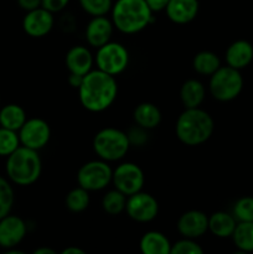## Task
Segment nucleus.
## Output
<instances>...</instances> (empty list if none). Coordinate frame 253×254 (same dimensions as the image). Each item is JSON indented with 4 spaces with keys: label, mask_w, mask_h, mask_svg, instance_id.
Segmentation results:
<instances>
[{
    "label": "nucleus",
    "mask_w": 253,
    "mask_h": 254,
    "mask_svg": "<svg viewBox=\"0 0 253 254\" xmlns=\"http://www.w3.org/2000/svg\"><path fill=\"white\" fill-rule=\"evenodd\" d=\"M19 146L20 139L16 131L1 127L0 128V156H9Z\"/></svg>",
    "instance_id": "obj_28"
},
{
    "label": "nucleus",
    "mask_w": 253,
    "mask_h": 254,
    "mask_svg": "<svg viewBox=\"0 0 253 254\" xmlns=\"http://www.w3.org/2000/svg\"><path fill=\"white\" fill-rule=\"evenodd\" d=\"M51 138V129L50 126L40 118L29 119L19 130L20 143L34 150H40L47 145Z\"/></svg>",
    "instance_id": "obj_11"
},
{
    "label": "nucleus",
    "mask_w": 253,
    "mask_h": 254,
    "mask_svg": "<svg viewBox=\"0 0 253 254\" xmlns=\"http://www.w3.org/2000/svg\"><path fill=\"white\" fill-rule=\"evenodd\" d=\"M203 250L192 238H185L171 245L170 254H202Z\"/></svg>",
    "instance_id": "obj_32"
},
{
    "label": "nucleus",
    "mask_w": 253,
    "mask_h": 254,
    "mask_svg": "<svg viewBox=\"0 0 253 254\" xmlns=\"http://www.w3.org/2000/svg\"><path fill=\"white\" fill-rule=\"evenodd\" d=\"M113 170L104 160H92L81 166L77 173V183L87 191H99L112 181Z\"/></svg>",
    "instance_id": "obj_7"
},
{
    "label": "nucleus",
    "mask_w": 253,
    "mask_h": 254,
    "mask_svg": "<svg viewBox=\"0 0 253 254\" xmlns=\"http://www.w3.org/2000/svg\"><path fill=\"white\" fill-rule=\"evenodd\" d=\"M153 20V11L145 0H117L112 6L113 25L124 34L141 31Z\"/></svg>",
    "instance_id": "obj_3"
},
{
    "label": "nucleus",
    "mask_w": 253,
    "mask_h": 254,
    "mask_svg": "<svg viewBox=\"0 0 253 254\" xmlns=\"http://www.w3.org/2000/svg\"><path fill=\"white\" fill-rule=\"evenodd\" d=\"M14 205V190L11 185L0 176V220L7 216Z\"/></svg>",
    "instance_id": "obj_29"
},
{
    "label": "nucleus",
    "mask_w": 253,
    "mask_h": 254,
    "mask_svg": "<svg viewBox=\"0 0 253 254\" xmlns=\"http://www.w3.org/2000/svg\"><path fill=\"white\" fill-rule=\"evenodd\" d=\"M192 66L197 73L211 76L221 67V61L216 54L211 51H201L193 57Z\"/></svg>",
    "instance_id": "obj_24"
},
{
    "label": "nucleus",
    "mask_w": 253,
    "mask_h": 254,
    "mask_svg": "<svg viewBox=\"0 0 253 254\" xmlns=\"http://www.w3.org/2000/svg\"><path fill=\"white\" fill-rule=\"evenodd\" d=\"M253 60V46L246 40H237L228 46L226 51V62L236 69L247 67Z\"/></svg>",
    "instance_id": "obj_18"
},
{
    "label": "nucleus",
    "mask_w": 253,
    "mask_h": 254,
    "mask_svg": "<svg viewBox=\"0 0 253 254\" xmlns=\"http://www.w3.org/2000/svg\"><path fill=\"white\" fill-rule=\"evenodd\" d=\"M26 235V223L17 216H7L0 220V247L14 248L24 240Z\"/></svg>",
    "instance_id": "obj_13"
},
{
    "label": "nucleus",
    "mask_w": 253,
    "mask_h": 254,
    "mask_svg": "<svg viewBox=\"0 0 253 254\" xmlns=\"http://www.w3.org/2000/svg\"><path fill=\"white\" fill-rule=\"evenodd\" d=\"M81 104L89 112H103L113 104L118 94V84L112 74L101 69L84 74L78 87Z\"/></svg>",
    "instance_id": "obj_1"
},
{
    "label": "nucleus",
    "mask_w": 253,
    "mask_h": 254,
    "mask_svg": "<svg viewBox=\"0 0 253 254\" xmlns=\"http://www.w3.org/2000/svg\"><path fill=\"white\" fill-rule=\"evenodd\" d=\"M42 0H17V4L21 9L26 10V11H31V10L37 9L41 6Z\"/></svg>",
    "instance_id": "obj_34"
},
{
    "label": "nucleus",
    "mask_w": 253,
    "mask_h": 254,
    "mask_svg": "<svg viewBox=\"0 0 253 254\" xmlns=\"http://www.w3.org/2000/svg\"><path fill=\"white\" fill-rule=\"evenodd\" d=\"M42 163L37 150L19 146L7 156L6 174L10 180L20 186L32 185L41 175Z\"/></svg>",
    "instance_id": "obj_4"
},
{
    "label": "nucleus",
    "mask_w": 253,
    "mask_h": 254,
    "mask_svg": "<svg viewBox=\"0 0 253 254\" xmlns=\"http://www.w3.org/2000/svg\"><path fill=\"white\" fill-rule=\"evenodd\" d=\"M82 79H83V76H79V74H74V73H69L68 77V82L72 87L78 89V87L81 86Z\"/></svg>",
    "instance_id": "obj_36"
},
{
    "label": "nucleus",
    "mask_w": 253,
    "mask_h": 254,
    "mask_svg": "<svg viewBox=\"0 0 253 254\" xmlns=\"http://www.w3.org/2000/svg\"><path fill=\"white\" fill-rule=\"evenodd\" d=\"M213 119L207 112L197 108H186L176 121V135L189 146L205 143L213 133Z\"/></svg>",
    "instance_id": "obj_2"
},
{
    "label": "nucleus",
    "mask_w": 253,
    "mask_h": 254,
    "mask_svg": "<svg viewBox=\"0 0 253 254\" xmlns=\"http://www.w3.org/2000/svg\"><path fill=\"white\" fill-rule=\"evenodd\" d=\"M236 225H237V222H236L235 216L230 215L227 212H223V211L212 213L208 217V231L213 236H216V237H232Z\"/></svg>",
    "instance_id": "obj_19"
},
{
    "label": "nucleus",
    "mask_w": 253,
    "mask_h": 254,
    "mask_svg": "<svg viewBox=\"0 0 253 254\" xmlns=\"http://www.w3.org/2000/svg\"><path fill=\"white\" fill-rule=\"evenodd\" d=\"M93 66V56L84 46H74L66 55V67L69 73L84 76Z\"/></svg>",
    "instance_id": "obj_17"
},
{
    "label": "nucleus",
    "mask_w": 253,
    "mask_h": 254,
    "mask_svg": "<svg viewBox=\"0 0 253 254\" xmlns=\"http://www.w3.org/2000/svg\"><path fill=\"white\" fill-rule=\"evenodd\" d=\"M96 64L101 71L117 76L128 67L129 54L122 44L109 41L103 46L98 47Z\"/></svg>",
    "instance_id": "obj_8"
},
{
    "label": "nucleus",
    "mask_w": 253,
    "mask_h": 254,
    "mask_svg": "<svg viewBox=\"0 0 253 254\" xmlns=\"http://www.w3.org/2000/svg\"><path fill=\"white\" fill-rule=\"evenodd\" d=\"M134 121L140 128L153 129L160 124L161 113L155 104L144 102L134 109Z\"/></svg>",
    "instance_id": "obj_22"
},
{
    "label": "nucleus",
    "mask_w": 253,
    "mask_h": 254,
    "mask_svg": "<svg viewBox=\"0 0 253 254\" xmlns=\"http://www.w3.org/2000/svg\"><path fill=\"white\" fill-rule=\"evenodd\" d=\"M243 88V78L240 69L231 66L220 67L210 78V92L215 99L228 102L240 96Z\"/></svg>",
    "instance_id": "obj_6"
},
{
    "label": "nucleus",
    "mask_w": 253,
    "mask_h": 254,
    "mask_svg": "<svg viewBox=\"0 0 253 254\" xmlns=\"http://www.w3.org/2000/svg\"><path fill=\"white\" fill-rule=\"evenodd\" d=\"M82 9L92 16H103L113 6L112 0H79Z\"/></svg>",
    "instance_id": "obj_31"
},
{
    "label": "nucleus",
    "mask_w": 253,
    "mask_h": 254,
    "mask_svg": "<svg viewBox=\"0 0 253 254\" xmlns=\"http://www.w3.org/2000/svg\"><path fill=\"white\" fill-rule=\"evenodd\" d=\"M35 254H55V251L51 250V248H39V250H36L34 252Z\"/></svg>",
    "instance_id": "obj_38"
},
{
    "label": "nucleus",
    "mask_w": 253,
    "mask_h": 254,
    "mask_svg": "<svg viewBox=\"0 0 253 254\" xmlns=\"http://www.w3.org/2000/svg\"><path fill=\"white\" fill-rule=\"evenodd\" d=\"M233 216L238 222H253V197L240 198L233 207Z\"/></svg>",
    "instance_id": "obj_30"
},
{
    "label": "nucleus",
    "mask_w": 253,
    "mask_h": 254,
    "mask_svg": "<svg viewBox=\"0 0 253 254\" xmlns=\"http://www.w3.org/2000/svg\"><path fill=\"white\" fill-rule=\"evenodd\" d=\"M129 146V135L117 128L102 129L93 139L94 151L104 161L121 160L126 155Z\"/></svg>",
    "instance_id": "obj_5"
},
{
    "label": "nucleus",
    "mask_w": 253,
    "mask_h": 254,
    "mask_svg": "<svg viewBox=\"0 0 253 254\" xmlns=\"http://www.w3.org/2000/svg\"><path fill=\"white\" fill-rule=\"evenodd\" d=\"M178 230L183 237L195 240L208 231V217L202 211H188L179 218Z\"/></svg>",
    "instance_id": "obj_14"
},
{
    "label": "nucleus",
    "mask_w": 253,
    "mask_h": 254,
    "mask_svg": "<svg viewBox=\"0 0 253 254\" xmlns=\"http://www.w3.org/2000/svg\"><path fill=\"white\" fill-rule=\"evenodd\" d=\"M126 211V215L136 222H150L158 216L159 203L153 195L139 191L128 196Z\"/></svg>",
    "instance_id": "obj_10"
},
{
    "label": "nucleus",
    "mask_w": 253,
    "mask_h": 254,
    "mask_svg": "<svg viewBox=\"0 0 253 254\" xmlns=\"http://www.w3.org/2000/svg\"><path fill=\"white\" fill-rule=\"evenodd\" d=\"M68 1L69 0H42L41 6L54 14V12H59L63 10L68 4Z\"/></svg>",
    "instance_id": "obj_33"
},
{
    "label": "nucleus",
    "mask_w": 253,
    "mask_h": 254,
    "mask_svg": "<svg viewBox=\"0 0 253 254\" xmlns=\"http://www.w3.org/2000/svg\"><path fill=\"white\" fill-rule=\"evenodd\" d=\"M113 21L107 19L106 16H93V19L88 22L86 29V40L91 46L98 47L103 46L107 42L111 41L113 34Z\"/></svg>",
    "instance_id": "obj_15"
},
{
    "label": "nucleus",
    "mask_w": 253,
    "mask_h": 254,
    "mask_svg": "<svg viewBox=\"0 0 253 254\" xmlns=\"http://www.w3.org/2000/svg\"><path fill=\"white\" fill-rule=\"evenodd\" d=\"M26 122L25 111L17 104H7L0 111V126L11 130H20Z\"/></svg>",
    "instance_id": "obj_23"
},
{
    "label": "nucleus",
    "mask_w": 253,
    "mask_h": 254,
    "mask_svg": "<svg viewBox=\"0 0 253 254\" xmlns=\"http://www.w3.org/2000/svg\"><path fill=\"white\" fill-rule=\"evenodd\" d=\"M54 26V15L45 7L27 11L22 20L24 31L31 37H42L49 34Z\"/></svg>",
    "instance_id": "obj_12"
},
{
    "label": "nucleus",
    "mask_w": 253,
    "mask_h": 254,
    "mask_svg": "<svg viewBox=\"0 0 253 254\" xmlns=\"http://www.w3.org/2000/svg\"><path fill=\"white\" fill-rule=\"evenodd\" d=\"M235 246L243 253L253 252V222H238L232 233Z\"/></svg>",
    "instance_id": "obj_25"
},
{
    "label": "nucleus",
    "mask_w": 253,
    "mask_h": 254,
    "mask_svg": "<svg viewBox=\"0 0 253 254\" xmlns=\"http://www.w3.org/2000/svg\"><path fill=\"white\" fill-rule=\"evenodd\" d=\"M166 15L175 24H188L198 12V0H169Z\"/></svg>",
    "instance_id": "obj_16"
},
{
    "label": "nucleus",
    "mask_w": 253,
    "mask_h": 254,
    "mask_svg": "<svg viewBox=\"0 0 253 254\" xmlns=\"http://www.w3.org/2000/svg\"><path fill=\"white\" fill-rule=\"evenodd\" d=\"M89 205V191L83 188H76L68 192L66 197V206L71 212H83Z\"/></svg>",
    "instance_id": "obj_27"
},
{
    "label": "nucleus",
    "mask_w": 253,
    "mask_h": 254,
    "mask_svg": "<svg viewBox=\"0 0 253 254\" xmlns=\"http://www.w3.org/2000/svg\"><path fill=\"white\" fill-rule=\"evenodd\" d=\"M126 196L123 192L116 190H112L104 195L102 200V207L107 213L112 216L119 215L126 210Z\"/></svg>",
    "instance_id": "obj_26"
},
{
    "label": "nucleus",
    "mask_w": 253,
    "mask_h": 254,
    "mask_svg": "<svg viewBox=\"0 0 253 254\" xmlns=\"http://www.w3.org/2000/svg\"><path fill=\"white\" fill-rule=\"evenodd\" d=\"M112 181L117 190L128 197L141 191L144 185V173L136 164L123 163L113 171Z\"/></svg>",
    "instance_id": "obj_9"
},
{
    "label": "nucleus",
    "mask_w": 253,
    "mask_h": 254,
    "mask_svg": "<svg viewBox=\"0 0 253 254\" xmlns=\"http://www.w3.org/2000/svg\"><path fill=\"white\" fill-rule=\"evenodd\" d=\"M139 247L144 254H170L171 243L161 232L149 231L141 237Z\"/></svg>",
    "instance_id": "obj_20"
},
{
    "label": "nucleus",
    "mask_w": 253,
    "mask_h": 254,
    "mask_svg": "<svg viewBox=\"0 0 253 254\" xmlns=\"http://www.w3.org/2000/svg\"><path fill=\"white\" fill-rule=\"evenodd\" d=\"M146 4L149 5V7L151 9V11H161V10H165L166 5H168L169 0H145Z\"/></svg>",
    "instance_id": "obj_35"
},
{
    "label": "nucleus",
    "mask_w": 253,
    "mask_h": 254,
    "mask_svg": "<svg viewBox=\"0 0 253 254\" xmlns=\"http://www.w3.org/2000/svg\"><path fill=\"white\" fill-rule=\"evenodd\" d=\"M62 254H84V251L77 247H68L62 251Z\"/></svg>",
    "instance_id": "obj_37"
},
{
    "label": "nucleus",
    "mask_w": 253,
    "mask_h": 254,
    "mask_svg": "<svg viewBox=\"0 0 253 254\" xmlns=\"http://www.w3.org/2000/svg\"><path fill=\"white\" fill-rule=\"evenodd\" d=\"M205 87L198 79H189L181 86L180 98L185 108H197L205 99Z\"/></svg>",
    "instance_id": "obj_21"
}]
</instances>
